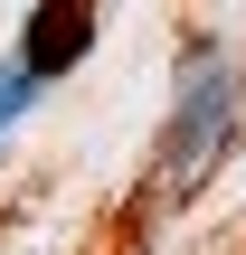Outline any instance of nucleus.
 <instances>
[{"label": "nucleus", "mask_w": 246, "mask_h": 255, "mask_svg": "<svg viewBox=\"0 0 246 255\" xmlns=\"http://www.w3.org/2000/svg\"><path fill=\"white\" fill-rule=\"evenodd\" d=\"M95 47V9H28V38H19V76L28 85H47V76H66L76 57Z\"/></svg>", "instance_id": "f03ea898"}, {"label": "nucleus", "mask_w": 246, "mask_h": 255, "mask_svg": "<svg viewBox=\"0 0 246 255\" xmlns=\"http://www.w3.org/2000/svg\"><path fill=\"white\" fill-rule=\"evenodd\" d=\"M237 123H246L237 76L218 66V47H190V57H180V104H171V132H161V189L190 199V189L228 161Z\"/></svg>", "instance_id": "f257e3e1"}, {"label": "nucleus", "mask_w": 246, "mask_h": 255, "mask_svg": "<svg viewBox=\"0 0 246 255\" xmlns=\"http://www.w3.org/2000/svg\"><path fill=\"white\" fill-rule=\"evenodd\" d=\"M28 104H38V85H28V76H19V66H0V132H9V123H19V114H28Z\"/></svg>", "instance_id": "7ed1b4c3"}]
</instances>
